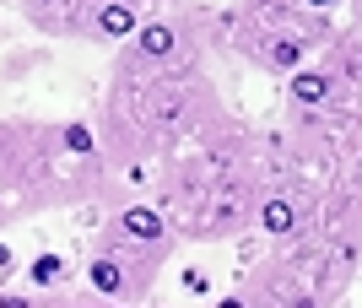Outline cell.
Returning a JSON list of instances; mask_svg holds the SVG:
<instances>
[{
    "instance_id": "1",
    "label": "cell",
    "mask_w": 362,
    "mask_h": 308,
    "mask_svg": "<svg viewBox=\"0 0 362 308\" xmlns=\"http://www.w3.org/2000/svg\"><path fill=\"white\" fill-rule=\"evenodd\" d=\"M98 141L114 157L124 179H141L179 146L227 130V114L216 103V87L200 71V54L184 60H141L130 44H119L108 65L103 108H98Z\"/></svg>"
},
{
    "instance_id": "2",
    "label": "cell",
    "mask_w": 362,
    "mask_h": 308,
    "mask_svg": "<svg viewBox=\"0 0 362 308\" xmlns=\"http://www.w3.org/2000/svg\"><path fill=\"white\" fill-rule=\"evenodd\" d=\"M124 173L92 119H16L0 114V232L44 211L119 201Z\"/></svg>"
},
{
    "instance_id": "3",
    "label": "cell",
    "mask_w": 362,
    "mask_h": 308,
    "mask_svg": "<svg viewBox=\"0 0 362 308\" xmlns=\"http://www.w3.org/2000/svg\"><path fill=\"white\" fill-rule=\"evenodd\" d=\"M168 254H173L168 244H136V238H124L119 227L103 222L98 238L87 244V260H81V287L103 303L136 308L157 287V271L168 265Z\"/></svg>"
},
{
    "instance_id": "4",
    "label": "cell",
    "mask_w": 362,
    "mask_h": 308,
    "mask_svg": "<svg viewBox=\"0 0 362 308\" xmlns=\"http://www.w3.org/2000/svg\"><path fill=\"white\" fill-rule=\"evenodd\" d=\"M92 6L98 0H16L22 22L33 32H44V38H60V44H76V28H81V16Z\"/></svg>"
},
{
    "instance_id": "5",
    "label": "cell",
    "mask_w": 362,
    "mask_h": 308,
    "mask_svg": "<svg viewBox=\"0 0 362 308\" xmlns=\"http://www.w3.org/2000/svg\"><path fill=\"white\" fill-rule=\"evenodd\" d=\"M335 93H341V65L335 60H308V65H298L287 76V97H292V108H303V114L330 108Z\"/></svg>"
},
{
    "instance_id": "6",
    "label": "cell",
    "mask_w": 362,
    "mask_h": 308,
    "mask_svg": "<svg viewBox=\"0 0 362 308\" xmlns=\"http://www.w3.org/2000/svg\"><path fill=\"white\" fill-rule=\"evenodd\" d=\"M255 222H259V232H271L276 244H287V238H298V227H303V201L292 189H265L259 206H255Z\"/></svg>"
},
{
    "instance_id": "7",
    "label": "cell",
    "mask_w": 362,
    "mask_h": 308,
    "mask_svg": "<svg viewBox=\"0 0 362 308\" xmlns=\"http://www.w3.org/2000/svg\"><path fill=\"white\" fill-rule=\"evenodd\" d=\"M71 281H76V265L65 260V254H54V249H44V254L28 265L33 292H71Z\"/></svg>"
},
{
    "instance_id": "8",
    "label": "cell",
    "mask_w": 362,
    "mask_h": 308,
    "mask_svg": "<svg viewBox=\"0 0 362 308\" xmlns=\"http://www.w3.org/2000/svg\"><path fill=\"white\" fill-rule=\"evenodd\" d=\"M65 292H33V287H0V308H60Z\"/></svg>"
},
{
    "instance_id": "9",
    "label": "cell",
    "mask_w": 362,
    "mask_h": 308,
    "mask_svg": "<svg viewBox=\"0 0 362 308\" xmlns=\"http://www.w3.org/2000/svg\"><path fill=\"white\" fill-rule=\"evenodd\" d=\"M303 6H308V11H319V16H330L335 6H341V0H303Z\"/></svg>"
},
{
    "instance_id": "10",
    "label": "cell",
    "mask_w": 362,
    "mask_h": 308,
    "mask_svg": "<svg viewBox=\"0 0 362 308\" xmlns=\"http://www.w3.org/2000/svg\"><path fill=\"white\" fill-rule=\"evenodd\" d=\"M146 6H173V0H146Z\"/></svg>"
}]
</instances>
